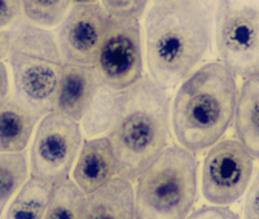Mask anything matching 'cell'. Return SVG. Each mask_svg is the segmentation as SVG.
<instances>
[{"label": "cell", "instance_id": "cell-1", "mask_svg": "<svg viewBox=\"0 0 259 219\" xmlns=\"http://www.w3.org/2000/svg\"><path fill=\"white\" fill-rule=\"evenodd\" d=\"M217 0H158L144 20L149 77L166 91L188 78L210 54Z\"/></svg>", "mask_w": 259, "mask_h": 219}, {"label": "cell", "instance_id": "cell-2", "mask_svg": "<svg viewBox=\"0 0 259 219\" xmlns=\"http://www.w3.org/2000/svg\"><path fill=\"white\" fill-rule=\"evenodd\" d=\"M171 103L149 75L113 94L105 123L117 160L118 177L136 181L168 145Z\"/></svg>", "mask_w": 259, "mask_h": 219}, {"label": "cell", "instance_id": "cell-3", "mask_svg": "<svg viewBox=\"0 0 259 219\" xmlns=\"http://www.w3.org/2000/svg\"><path fill=\"white\" fill-rule=\"evenodd\" d=\"M236 75L223 62L210 61L183 80L171 104V127L183 148L207 151L223 139L235 118Z\"/></svg>", "mask_w": 259, "mask_h": 219}, {"label": "cell", "instance_id": "cell-4", "mask_svg": "<svg viewBox=\"0 0 259 219\" xmlns=\"http://www.w3.org/2000/svg\"><path fill=\"white\" fill-rule=\"evenodd\" d=\"M12 95L43 117L55 110L65 61L56 35L22 17L11 29Z\"/></svg>", "mask_w": 259, "mask_h": 219}, {"label": "cell", "instance_id": "cell-5", "mask_svg": "<svg viewBox=\"0 0 259 219\" xmlns=\"http://www.w3.org/2000/svg\"><path fill=\"white\" fill-rule=\"evenodd\" d=\"M198 161L182 145H167L136 178L135 219H186L197 199Z\"/></svg>", "mask_w": 259, "mask_h": 219}, {"label": "cell", "instance_id": "cell-6", "mask_svg": "<svg viewBox=\"0 0 259 219\" xmlns=\"http://www.w3.org/2000/svg\"><path fill=\"white\" fill-rule=\"evenodd\" d=\"M214 40L233 74L259 73V0H217Z\"/></svg>", "mask_w": 259, "mask_h": 219}, {"label": "cell", "instance_id": "cell-7", "mask_svg": "<svg viewBox=\"0 0 259 219\" xmlns=\"http://www.w3.org/2000/svg\"><path fill=\"white\" fill-rule=\"evenodd\" d=\"M82 143L80 122L56 110L45 114L30 145V177L52 186L68 179Z\"/></svg>", "mask_w": 259, "mask_h": 219}, {"label": "cell", "instance_id": "cell-8", "mask_svg": "<svg viewBox=\"0 0 259 219\" xmlns=\"http://www.w3.org/2000/svg\"><path fill=\"white\" fill-rule=\"evenodd\" d=\"M144 61L140 18L109 16L94 65L101 84L114 92L128 89L144 75Z\"/></svg>", "mask_w": 259, "mask_h": 219}, {"label": "cell", "instance_id": "cell-9", "mask_svg": "<svg viewBox=\"0 0 259 219\" xmlns=\"http://www.w3.org/2000/svg\"><path fill=\"white\" fill-rule=\"evenodd\" d=\"M254 157L237 139H222L207 149L201 191L209 204L230 206L246 193L253 181Z\"/></svg>", "mask_w": 259, "mask_h": 219}, {"label": "cell", "instance_id": "cell-10", "mask_svg": "<svg viewBox=\"0 0 259 219\" xmlns=\"http://www.w3.org/2000/svg\"><path fill=\"white\" fill-rule=\"evenodd\" d=\"M109 15L100 3H73L59 25L57 43L65 64L94 66Z\"/></svg>", "mask_w": 259, "mask_h": 219}, {"label": "cell", "instance_id": "cell-11", "mask_svg": "<svg viewBox=\"0 0 259 219\" xmlns=\"http://www.w3.org/2000/svg\"><path fill=\"white\" fill-rule=\"evenodd\" d=\"M103 89L95 66L65 64L55 110L74 121L82 122Z\"/></svg>", "mask_w": 259, "mask_h": 219}, {"label": "cell", "instance_id": "cell-12", "mask_svg": "<svg viewBox=\"0 0 259 219\" xmlns=\"http://www.w3.org/2000/svg\"><path fill=\"white\" fill-rule=\"evenodd\" d=\"M71 175V181L84 195L95 192L118 177L117 160L109 138L97 135L83 140Z\"/></svg>", "mask_w": 259, "mask_h": 219}, {"label": "cell", "instance_id": "cell-13", "mask_svg": "<svg viewBox=\"0 0 259 219\" xmlns=\"http://www.w3.org/2000/svg\"><path fill=\"white\" fill-rule=\"evenodd\" d=\"M80 219H135L133 182L115 177L95 192L85 195Z\"/></svg>", "mask_w": 259, "mask_h": 219}, {"label": "cell", "instance_id": "cell-14", "mask_svg": "<svg viewBox=\"0 0 259 219\" xmlns=\"http://www.w3.org/2000/svg\"><path fill=\"white\" fill-rule=\"evenodd\" d=\"M40 118L13 95L0 101V152H26Z\"/></svg>", "mask_w": 259, "mask_h": 219}, {"label": "cell", "instance_id": "cell-15", "mask_svg": "<svg viewBox=\"0 0 259 219\" xmlns=\"http://www.w3.org/2000/svg\"><path fill=\"white\" fill-rule=\"evenodd\" d=\"M236 138L259 160V73L244 77L237 94L235 118Z\"/></svg>", "mask_w": 259, "mask_h": 219}, {"label": "cell", "instance_id": "cell-16", "mask_svg": "<svg viewBox=\"0 0 259 219\" xmlns=\"http://www.w3.org/2000/svg\"><path fill=\"white\" fill-rule=\"evenodd\" d=\"M53 186L30 177L6 207L4 219H43Z\"/></svg>", "mask_w": 259, "mask_h": 219}, {"label": "cell", "instance_id": "cell-17", "mask_svg": "<svg viewBox=\"0 0 259 219\" xmlns=\"http://www.w3.org/2000/svg\"><path fill=\"white\" fill-rule=\"evenodd\" d=\"M30 178L26 152H0V214Z\"/></svg>", "mask_w": 259, "mask_h": 219}, {"label": "cell", "instance_id": "cell-18", "mask_svg": "<svg viewBox=\"0 0 259 219\" xmlns=\"http://www.w3.org/2000/svg\"><path fill=\"white\" fill-rule=\"evenodd\" d=\"M85 195L70 178L53 186L43 219H80Z\"/></svg>", "mask_w": 259, "mask_h": 219}, {"label": "cell", "instance_id": "cell-19", "mask_svg": "<svg viewBox=\"0 0 259 219\" xmlns=\"http://www.w3.org/2000/svg\"><path fill=\"white\" fill-rule=\"evenodd\" d=\"M21 6L27 21L46 29H53L68 15L73 0H21Z\"/></svg>", "mask_w": 259, "mask_h": 219}, {"label": "cell", "instance_id": "cell-20", "mask_svg": "<svg viewBox=\"0 0 259 219\" xmlns=\"http://www.w3.org/2000/svg\"><path fill=\"white\" fill-rule=\"evenodd\" d=\"M149 0H100L106 13L113 17L142 18Z\"/></svg>", "mask_w": 259, "mask_h": 219}, {"label": "cell", "instance_id": "cell-21", "mask_svg": "<svg viewBox=\"0 0 259 219\" xmlns=\"http://www.w3.org/2000/svg\"><path fill=\"white\" fill-rule=\"evenodd\" d=\"M22 17L21 0H0V30L11 29Z\"/></svg>", "mask_w": 259, "mask_h": 219}, {"label": "cell", "instance_id": "cell-22", "mask_svg": "<svg viewBox=\"0 0 259 219\" xmlns=\"http://www.w3.org/2000/svg\"><path fill=\"white\" fill-rule=\"evenodd\" d=\"M186 219H240L239 215L228 206L206 205L192 211Z\"/></svg>", "mask_w": 259, "mask_h": 219}, {"label": "cell", "instance_id": "cell-23", "mask_svg": "<svg viewBox=\"0 0 259 219\" xmlns=\"http://www.w3.org/2000/svg\"><path fill=\"white\" fill-rule=\"evenodd\" d=\"M244 219H259V170L246 191Z\"/></svg>", "mask_w": 259, "mask_h": 219}, {"label": "cell", "instance_id": "cell-24", "mask_svg": "<svg viewBox=\"0 0 259 219\" xmlns=\"http://www.w3.org/2000/svg\"><path fill=\"white\" fill-rule=\"evenodd\" d=\"M12 95V77L11 69L4 61H0V101Z\"/></svg>", "mask_w": 259, "mask_h": 219}, {"label": "cell", "instance_id": "cell-25", "mask_svg": "<svg viewBox=\"0 0 259 219\" xmlns=\"http://www.w3.org/2000/svg\"><path fill=\"white\" fill-rule=\"evenodd\" d=\"M11 51V31L9 29L0 30V61L8 60Z\"/></svg>", "mask_w": 259, "mask_h": 219}, {"label": "cell", "instance_id": "cell-26", "mask_svg": "<svg viewBox=\"0 0 259 219\" xmlns=\"http://www.w3.org/2000/svg\"><path fill=\"white\" fill-rule=\"evenodd\" d=\"M73 3H96V0H73Z\"/></svg>", "mask_w": 259, "mask_h": 219}, {"label": "cell", "instance_id": "cell-27", "mask_svg": "<svg viewBox=\"0 0 259 219\" xmlns=\"http://www.w3.org/2000/svg\"><path fill=\"white\" fill-rule=\"evenodd\" d=\"M153 2H158V0H153Z\"/></svg>", "mask_w": 259, "mask_h": 219}, {"label": "cell", "instance_id": "cell-28", "mask_svg": "<svg viewBox=\"0 0 259 219\" xmlns=\"http://www.w3.org/2000/svg\"><path fill=\"white\" fill-rule=\"evenodd\" d=\"M0 215H2V214H0ZM0 219H2V218H0Z\"/></svg>", "mask_w": 259, "mask_h": 219}]
</instances>
